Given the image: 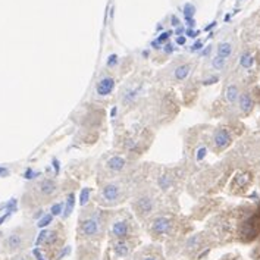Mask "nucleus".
Returning <instances> with one entry per match:
<instances>
[{
    "label": "nucleus",
    "instance_id": "34",
    "mask_svg": "<svg viewBox=\"0 0 260 260\" xmlns=\"http://www.w3.org/2000/svg\"><path fill=\"white\" fill-rule=\"evenodd\" d=\"M69 253H71V247H63V250L57 254V260H60V259H63L65 256H68Z\"/></svg>",
    "mask_w": 260,
    "mask_h": 260
},
{
    "label": "nucleus",
    "instance_id": "23",
    "mask_svg": "<svg viewBox=\"0 0 260 260\" xmlns=\"http://www.w3.org/2000/svg\"><path fill=\"white\" fill-rule=\"evenodd\" d=\"M196 6L192 5V3H185L184 5V16H185V19H190V18H194V15H196Z\"/></svg>",
    "mask_w": 260,
    "mask_h": 260
},
{
    "label": "nucleus",
    "instance_id": "28",
    "mask_svg": "<svg viewBox=\"0 0 260 260\" xmlns=\"http://www.w3.org/2000/svg\"><path fill=\"white\" fill-rule=\"evenodd\" d=\"M171 36H172V32H169V31H168V32H162V34H160V36H159V37H157L156 40L159 41V43H160V44L164 46L165 43H168V40L171 39Z\"/></svg>",
    "mask_w": 260,
    "mask_h": 260
},
{
    "label": "nucleus",
    "instance_id": "14",
    "mask_svg": "<svg viewBox=\"0 0 260 260\" xmlns=\"http://www.w3.org/2000/svg\"><path fill=\"white\" fill-rule=\"evenodd\" d=\"M254 108V102H253V97L250 96V93H241L238 97V109L241 113L248 115L251 113V110Z\"/></svg>",
    "mask_w": 260,
    "mask_h": 260
},
{
    "label": "nucleus",
    "instance_id": "13",
    "mask_svg": "<svg viewBox=\"0 0 260 260\" xmlns=\"http://www.w3.org/2000/svg\"><path fill=\"white\" fill-rule=\"evenodd\" d=\"M131 251H133V246L125 238H118L115 241V244H113V253H115L116 257L125 259V257H128L131 254Z\"/></svg>",
    "mask_w": 260,
    "mask_h": 260
},
{
    "label": "nucleus",
    "instance_id": "11",
    "mask_svg": "<svg viewBox=\"0 0 260 260\" xmlns=\"http://www.w3.org/2000/svg\"><path fill=\"white\" fill-rule=\"evenodd\" d=\"M153 206H154V202H153V199H151L150 196H147V194L140 196L134 202V209H136L137 215H140V216L150 215L151 210H153Z\"/></svg>",
    "mask_w": 260,
    "mask_h": 260
},
{
    "label": "nucleus",
    "instance_id": "22",
    "mask_svg": "<svg viewBox=\"0 0 260 260\" xmlns=\"http://www.w3.org/2000/svg\"><path fill=\"white\" fill-rule=\"evenodd\" d=\"M52 222H53V215H52V213H47V215H43L40 219H39V222H37V226L43 230V228L49 226Z\"/></svg>",
    "mask_w": 260,
    "mask_h": 260
},
{
    "label": "nucleus",
    "instance_id": "35",
    "mask_svg": "<svg viewBox=\"0 0 260 260\" xmlns=\"http://www.w3.org/2000/svg\"><path fill=\"white\" fill-rule=\"evenodd\" d=\"M11 260H34L29 254H25V253H22V254H16L14 256Z\"/></svg>",
    "mask_w": 260,
    "mask_h": 260
},
{
    "label": "nucleus",
    "instance_id": "3",
    "mask_svg": "<svg viewBox=\"0 0 260 260\" xmlns=\"http://www.w3.org/2000/svg\"><path fill=\"white\" fill-rule=\"evenodd\" d=\"M121 197H122V187L118 182H109L103 185L99 192V199L105 205H115L121 202Z\"/></svg>",
    "mask_w": 260,
    "mask_h": 260
},
{
    "label": "nucleus",
    "instance_id": "24",
    "mask_svg": "<svg viewBox=\"0 0 260 260\" xmlns=\"http://www.w3.org/2000/svg\"><path fill=\"white\" fill-rule=\"evenodd\" d=\"M137 260H160V256L154 251H143Z\"/></svg>",
    "mask_w": 260,
    "mask_h": 260
},
{
    "label": "nucleus",
    "instance_id": "38",
    "mask_svg": "<svg viewBox=\"0 0 260 260\" xmlns=\"http://www.w3.org/2000/svg\"><path fill=\"white\" fill-rule=\"evenodd\" d=\"M185 34H187L188 37H191V39H196L200 32H199V31H194L191 28H188V29H185Z\"/></svg>",
    "mask_w": 260,
    "mask_h": 260
},
{
    "label": "nucleus",
    "instance_id": "12",
    "mask_svg": "<svg viewBox=\"0 0 260 260\" xmlns=\"http://www.w3.org/2000/svg\"><path fill=\"white\" fill-rule=\"evenodd\" d=\"M36 188H37V191L40 194L41 199H50L57 191V184H56V181H53V179L44 178L41 179L40 182L36 185Z\"/></svg>",
    "mask_w": 260,
    "mask_h": 260
},
{
    "label": "nucleus",
    "instance_id": "39",
    "mask_svg": "<svg viewBox=\"0 0 260 260\" xmlns=\"http://www.w3.org/2000/svg\"><path fill=\"white\" fill-rule=\"evenodd\" d=\"M175 41H177V44H178V46H185V43H187V37H185V36H178V37L175 39Z\"/></svg>",
    "mask_w": 260,
    "mask_h": 260
},
{
    "label": "nucleus",
    "instance_id": "6",
    "mask_svg": "<svg viewBox=\"0 0 260 260\" xmlns=\"http://www.w3.org/2000/svg\"><path fill=\"white\" fill-rule=\"evenodd\" d=\"M116 87V80L110 74H103L96 82V94L99 97H109Z\"/></svg>",
    "mask_w": 260,
    "mask_h": 260
},
{
    "label": "nucleus",
    "instance_id": "29",
    "mask_svg": "<svg viewBox=\"0 0 260 260\" xmlns=\"http://www.w3.org/2000/svg\"><path fill=\"white\" fill-rule=\"evenodd\" d=\"M219 81V77L218 75H213V77H209V78H206L203 80V85H212V84H216V82Z\"/></svg>",
    "mask_w": 260,
    "mask_h": 260
},
{
    "label": "nucleus",
    "instance_id": "15",
    "mask_svg": "<svg viewBox=\"0 0 260 260\" xmlns=\"http://www.w3.org/2000/svg\"><path fill=\"white\" fill-rule=\"evenodd\" d=\"M240 94H241V93H240L238 87H237L235 84H230V85L226 87V90H225V100H226L230 105H234V103L238 102Z\"/></svg>",
    "mask_w": 260,
    "mask_h": 260
},
{
    "label": "nucleus",
    "instance_id": "2",
    "mask_svg": "<svg viewBox=\"0 0 260 260\" xmlns=\"http://www.w3.org/2000/svg\"><path fill=\"white\" fill-rule=\"evenodd\" d=\"M260 233V213H253L248 216L240 228V235L244 241H251L254 240Z\"/></svg>",
    "mask_w": 260,
    "mask_h": 260
},
{
    "label": "nucleus",
    "instance_id": "44",
    "mask_svg": "<svg viewBox=\"0 0 260 260\" xmlns=\"http://www.w3.org/2000/svg\"><path fill=\"white\" fill-rule=\"evenodd\" d=\"M215 27H216V22H212V24H210V25H207L205 29H206V31H210L212 28H215Z\"/></svg>",
    "mask_w": 260,
    "mask_h": 260
},
{
    "label": "nucleus",
    "instance_id": "41",
    "mask_svg": "<svg viewBox=\"0 0 260 260\" xmlns=\"http://www.w3.org/2000/svg\"><path fill=\"white\" fill-rule=\"evenodd\" d=\"M116 115H118V106H113L110 109V118H116Z\"/></svg>",
    "mask_w": 260,
    "mask_h": 260
},
{
    "label": "nucleus",
    "instance_id": "16",
    "mask_svg": "<svg viewBox=\"0 0 260 260\" xmlns=\"http://www.w3.org/2000/svg\"><path fill=\"white\" fill-rule=\"evenodd\" d=\"M216 55L228 59L230 56L233 55V44L230 41H220L218 47H216Z\"/></svg>",
    "mask_w": 260,
    "mask_h": 260
},
{
    "label": "nucleus",
    "instance_id": "5",
    "mask_svg": "<svg viewBox=\"0 0 260 260\" xmlns=\"http://www.w3.org/2000/svg\"><path fill=\"white\" fill-rule=\"evenodd\" d=\"M233 143V136L228 128H218L212 136V146L216 151L225 150Z\"/></svg>",
    "mask_w": 260,
    "mask_h": 260
},
{
    "label": "nucleus",
    "instance_id": "17",
    "mask_svg": "<svg viewBox=\"0 0 260 260\" xmlns=\"http://www.w3.org/2000/svg\"><path fill=\"white\" fill-rule=\"evenodd\" d=\"M74 207H75V194L74 192H69L68 197H67V202H65V207H63V219H67L71 216V213L74 212Z\"/></svg>",
    "mask_w": 260,
    "mask_h": 260
},
{
    "label": "nucleus",
    "instance_id": "18",
    "mask_svg": "<svg viewBox=\"0 0 260 260\" xmlns=\"http://www.w3.org/2000/svg\"><path fill=\"white\" fill-rule=\"evenodd\" d=\"M248 181H250V175H248V174H237V175L234 177L231 187L243 188V187H246L247 184H248Z\"/></svg>",
    "mask_w": 260,
    "mask_h": 260
},
{
    "label": "nucleus",
    "instance_id": "20",
    "mask_svg": "<svg viewBox=\"0 0 260 260\" xmlns=\"http://www.w3.org/2000/svg\"><path fill=\"white\" fill-rule=\"evenodd\" d=\"M226 60H228V59L220 57V56L216 55L212 59V68L215 69V71H223V69L226 68Z\"/></svg>",
    "mask_w": 260,
    "mask_h": 260
},
{
    "label": "nucleus",
    "instance_id": "21",
    "mask_svg": "<svg viewBox=\"0 0 260 260\" xmlns=\"http://www.w3.org/2000/svg\"><path fill=\"white\" fill-rule=\"evenodd\" d=\"M91 199V188L90 187H84L80 191V206H85Z\"/></svg>",
    "mask_w": 260,
    "mask_h": 260
},
{
    "label": "nucleus",
    "instance_id": "25",
    "mask_svg": "<svg viewBox=\"0 0 260 260\" xmlns=\"http://www.w3.org/2000/svg\"><path fill=\"white\" fill-rule=\"evenodd\" d=\"M63 207H65V203H62V202L55 203V205L50 207V213H52L53 216H59V215L63 212Z\"/></svg>",
    "mask_w": 260,
    "mask_h": 260
},
{
    "label": "nucleus",
    "instance_id": "43",
    "mask_svg": "<svg viewBox=\"0 0 260 260\" xmlns=\"http://www.w3.org/2000/svg\"><path fill=\"white\" fill-rule=\"evenodd\" d=\"M210 52H212V46H207L205 50H203L202 56H209V55H210Z\"/></svg>",
    "mask_w": 260,
    "mask_h": 260
},
{
    "label": "nucleus",
    "instance_id": "32",
    "mask_svg": "<svg viewBox=\"0 0 260 260\" xmlns=\"http://www.w3.org/2000/svg\"><path fill=\"white\" fill-rule=\"evenodd\" d=\"M32 256L36 257V260H46V256H43L40 248H34L32 250Z\"/></svg>",
    "mask_w": 260,
    "mask_h": 260
},
{
    "label": "nucleus",
    "instance_id": "31",
    "mask_svg": "<svg viewBox=\"0 0 260 260\" xmlns=\"http://www.w3.org/2000/svg\"><path fill=\"white\" fill-rule=\"evenodd\" d=\"M37 175H39L37 172H34V171H32L31 168H28L27 171H25V174H24V178H25V179H32V178H36Z\"/></svg>",
    "mask_w": 260,
    "mask_h": 260
},
{
    "label": "nucleus",
    "instance_id": "42",
    "mask_svg": "<svg viewBox=\"0 0 260 260\" xmlns=\"http://www.w3.org/2000/svg\"><path fill=\"white\" fill-rule=\"evenodd\" d=\"M182 32H185V28L177 27V29H175V36H182Z\"/></svg>",
    "mask_w": 260,
    "mask_h": 260
},
{
    "label": "nucleus",
    "instance_id": "30",
    "mask_svg": "<svg viewBox=\"0 0 260 260\" xmlns=\"http://www.w3.org/2000/svg\"><path fill=\"white\" fill-rule=\"evenodd\" d=\"M162 50H164V53H166V55H171V53H174V52H175V47H174L171 43H165L164 47H162Z\"/></svg>",
    "mask_w": 260,
    "mask_h": 260
},
{
    "label": "nucleus",
    "instance_id": "1",
    "mask_svg": "<svg viewBox=\"0 0 260 260\" xmlns=\"http://www.w3.org/2000/svg\"><path fill=\"white\" fill-rule=\"evenodd\" d=\"M28 243H29V234H25L22 230H16L3 240V248L8 253H16L25 248Z\"/></svg>",
    "mask_w": 260,
    "mask_h": 260
},
{
    "label": "nucleus",
    "instance_id": "4",
    "mask_svg": "<svg viewBox=\"0 0 260 260\" xmlns=\"http://www.w3.org/2000/svg\"><path fill=\"white\" fill-rule=\"evenodd\" d=\"M100 234V222L97 219V216H87L80 220V226H78V235L85 240H93L97 238Z\"/></svg>",
    "mask_w": 260,
    "mask_h": 260
},
{
    "label": "nucleus",
    "instance_id": "10",
    "mask_svg": "<svg viewBox=\"0 0 260 260\" xmlns=\"http://www.w3.org/2000/svg\"><path fill=\"white\" fill-rule=\"evenodd\" d=\"M131 231H133L131 223H129V220L126 219L113 220L112 225H110V233L116 238H126V237L131 235Z\"/></svg>",
    "mask_w": 260,
    "mask_h": 260
},
{
    "label": "nucleus",
    "instance_id": "7",
    "mask_svg": "<svg viewBox=\"0 0 260 260\" xmlns=\"http://www.w3.org/2000/svg\"><path fill=\"white\" fill-rule=\"evenodd\" d=\"M172 225H174V220L171 218H166V216H157L151 220L150 231L154 237H162L166 234L171 233L172 230Z\"/></svg>",
    "mask_w": 260,
    "mask_h": 260
},
{
    "label": "nucleus",
    "instance_id": "8",
    "mask_svg": "<svg viewBox=\"0 0 260 260\" xmlns=\"http://www.w3.org/2000/svg\"><path fill=\"white\" fill-rule=\"evenodd\" d=\"M191 72H192L191 63H190V62H182V63H178V65H175V67H174L171 80L175 82V84L187 81V80H188V77L191 75Z\"/></svg>",
    "mask_w": 260,
    "mask_h": 260
},
{
    "label": "nucleus",
    "instance_id": "26",
    "mask_svg": "<svg viewBox=\"0 0 260 260\" xmlns=\"http://www.w3.org/2000/svg\"><path fill=\"white\" fill-rule=\"evenodd\" d=\"M47 233H49V230H44V228L41 230L40 234H39V237H37V240H36V246H43V243H44V240H46V237H47Z\"/></svg>",
    "mask_w": 260,
    "mask_h": 260
},
{
    "label": "nucleus",
    "instance_id": "40",
    "mask_svg": "<svg viewBox=\"0 0 260 260\" xmlns=\"http://www.w3.org/2000/svg\"><path fill=\"white\" fill-rule=\"evenodd\" d=\"M171 22H172V27H179V24H181L177 15H172L171 16Z\"/></svg>",
    "mask_w": 260,
    "mask_h": 260
},
{
    "label": "nucleus",
    "instance_id": "27",
    "mask_svg": "<svg viewBox=\"0 0 260 260\" xmlns=\"http://www.w3.org/2000/svg\"><path fill=\"white\" fill-rule=\"evenodd\" d=\"M119 63V59H118V56L116 55H110L109 57H108V62H106V67L108 68H115L116 65Z\"/></svg>",
    "mask_w": 260,
    "mask_h": 260
},
{
    "label": "nucleus",
    "instance_id": "33",
    "mask_svg": "<svg viewBox=\"0 0 260 260\" xmlns=\"http://www.w3.org/2000/svg\"><path fill=\"white\" fill-rule=\"evenodd\" d=\"M202 49H203V41L202 40L196 41L191 46V52H200Z\"/></svg>",
    "mask_w": 260,
    "mask_h": 260
},
{
    "label": "nucleus",
    "instance_id": "19",
    "mask_svg": "<svg viewBox=\"0 0 260 260\" xmlns=\"http://www.w3.org/2000/svg\"><path fill=\"white\" fill-rule=\"evenodd\" d=\"M240 65H241V68L250 69L254 65V56L251 55L250 52H244L243 55L240 56Z\"/></svg>",
    "mask_w": 260,
    "mask_h": 260
},
{
    "label": "nucleus",
    "instance_id": "37",
    "mask_svg": "<svg viewBox=\"0 0 260 260\" xmlns=\"http://www.w3.org/2000/svg\"><path fill=\"white\" fill-rule=\"evenodd\" d=\"M52 165H53L55 174L56 175H59V172H60V164H59V160H57V159H53V160H52Z\"/></svg>",
    "mask_w": 260,
    "mask_h": 260
},
{
    "label": "nucleus",
    "instance_id": "9",
    "mask_svg": "<svg viewBox=\"0 0 260 260\" xmlns=\"http://www.w3.org/2000/svg\"><path fill=\"white\" fill-rule=\"evenodd\" d=\"M126 166H128V160L122 156H119V154L110 156L109 159L105 162V168L109 171L112 175H118V174L123 172L126 169Z\"/></svg>",
    "mask_w": 260,
    "mask_h": 260
},
{
    "label": "nucleus",
    "instance_id": "36",
    "mask_svg": "<svg viewBox=\"0 0 260 260\" xmlns=\"http://www.w3.org/2000/svg\"><path fill=\"white\" fill-rule=\"evenodd\" d=\"M11 171L5 166H0V178H5V177H9Z\"/></svg>",
    "mask_w": 260,
    "mask_h": 260
}]
</instances>
